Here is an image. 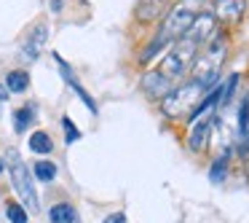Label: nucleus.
Masks as SVG:
<instances>
[{"instance_id":"1","label":"nucleus","mask_w":249,"mask_h":223,"mask_svg":"<svg viewBox=\"0 0 249 223\" xmlns=\"http://www.w3.org/2000/svg\"><path fill=\"white\" fill-rule=\"evenodd\" d=\"M201 11H209V0H177V3L169 6V11L163 14L156 38H161L166 46L177 43V41L190 30L193 19L198 17Z\"/></svg>"},{"instance_id":"2","label":"nucleus","mask_w":249,"mask_h":223,"mask_svg":"<svg viewBox=\"0 0 249 223\" xmlns=\"http://www.w3.org/2000/svg\"><path fill=\"white\" fill-rule=\"evenodd\" d=\"M206 92H209V89L201 81L185 78V81L177 83L163 100H158V108H161V113L166 116V119H188V116L198 108L201 100L206 97Z\"/></svg>"},{"instance_id":"3","label":"nucleus","mask_w":249,"mask_h":223,"mask_svg":"<svg viewBox=\"0 0 249 223\" xmlns=\"http://www.w3.org/2000/svg\"><path fill=\"white\" fill-rule=\"evenodd\" d=\"M198 51H201V46H196L193 41H188V38H179L177 43H172L166 49V54L161 57L158 70L177 86V83H182L185 78L190 76V67H193Z\"/></svg>"},{"instance_id":"4","label":"nucleus","mask_w":249,"mask_h":223,"mask_svg":"<svg viewBox=\"0 0 249 223\" xmlns=\"http://www.w3.org/2000/svg\"><path fill=\"white\" fill-rule=\"evenodd\" d=\"M8 175H11V185L17 191V202H22L27 207V212L40 210V202H38V191H35V180L30 167L24 164L22 153L17 148H8Z\"/></svg>"},{"instance_id":"5","label":"nucleus","mask_w":249,"mask_h":223,"mask_svg":"<svg viewBox=\"0 0 249 223\" xmlns=\"http://www.w3.org/2000/svg\"><path fill=\"white\" fill-rule=\"evenodd\" d=\"M214 121H217V108L214 110H206L204 116L190 124V132H188V148L193 153H201L206 148V142L212 140V132H214Z\"/></svg>"},{"instance_id":"6","label":"nucleus","mask_w":249,"mask_h":223,"mask_svg":"<svg viewBox=\"0 0 249 223\" xmlns=\"http://www.w3.org/2000/svg\"><path fill=\"white\" fill-rule=\"evenodd\" d=\"M51 57H54L56 67H59V76H62V81H65L67 86L72 89V92H75V97H78V100H81V102H83V105H86V108H89V113H91V116H97V110H99V108H97V102H94V97H91V94L86 92V86H83V83L78 81L75 70H72V67L67 65L65 60H62V54H59V51H54V54H51Z\"/></svg>"},{"instance_id":"7","label":"nucleus","mask_w":249,"mask_h":223,"mask_svg":"<svg viewBox=\"0 0 249 223\" xmlns=\"http://www.w3.org/2000/svg\"><path fill=\"white\" fill-rule=\"evenodd\" d=\"M46 41H49V24L46 22H38L30 27L27 38L22 41V46H19V60L22 62H35L40 57V49L46 46Z\"/></svg>"},{"instance_id":"8","label":"nucleus","mask_w":249,"mask_h":223,"mask_svg":"<svg viewBox=\"0 0 249 223\" xmlns=\"http://www.w3.org/2000/svg\"><path fill=\"white\" fill-rule=\"evenodd\" d=\"M140 86H142V92H145V97H150V100H163V97H166V94L174 89V83L169 81V78L163 76L161 70H158V67H150V70L142 73Z\"/></svg>"},{"instance_id":"9","label":"nucleus","mask_w":249,"mask_h":223,"mask_svg":"<svg viewBox=\"0 0 249 223\" xmlns=\"http://www.w3.org/2000/svg\"><path fill=\"white\" fill-rule=\"evenodd\" d=\"M166 11H169V0H137L134 19L140 24H153L156 19H163Z\"/></svg>"},{"instance_id":"10","label":"nucleus","mask_w":249,"mask_h":223,"mask_svg":"<svg viewBox=\"0 0 249 223\" xmlns=\"http://www.w3.org/2000/svg\"><path fill=\"white\" fill-rule=\"evenodd\" d=\"M244 8H247V0H214L212 14H214L217 22L233 24V22H238V19H241Z\"/></svg>"},{"instance_id":"11","label":"nucleus","mask_w":249,"mask_h":223,"mask_svg":"<svg viewBox=\"0 0 249 223\" xmlns=\"http://www.w3.org/2000/svg\"><path fill=\"white\" fill-rule=\"evenodd\" d=\"M30 172H33L35 183L49 185V183H54V180H56V172H59V169H56V164L49 162V159H38V162L33 164V169H30Z\"/></svg>"},{"instance_id":"12","label":"nucleus","mask_w":249,"mask_h":223,"mask_svg":"<svg viewBox=\"0 0 249 223\" xmlns=\"http://www.w3.org/2000/svg\"><path fill=\"white\" fill-rule=\"evenodd\" d=\"M3 86L8 89V94H24L30 89V73L22 70V67H19V70H8Z\"/></svg>"},{"instance_id":"13","label":"nucleus","mask_w":249,"mask_h":223,"mask_svg":"<svg viewBox=\"0 0 249 223\" xmlns=\"http://www.w3.org/2000/svg\"><path fill=\"white\" fill-rule=\"evenodd\" d=\"M49 221L51 223H75L78 221V212L70 202H56L54 207L49 210Z\"/></svg>"},{"instance_id":"14","label":"nucleus","mask_w":249,"mask_h":223,"mask_svg":"<svg viewBox=\"0 0 249 223\" xmlns=\"http://www.w3.org/2000/svg\"><path fill=\"white\" fill-rule=\"evenodd\" d=\"M30 151L38 153V156H49V153L54 151V140H51L49 132H43V129L33 132V135H30Z\"/></svg>"},{"instance_id":"15","label":"nucleus","mask_w":249,"mask_h":223,"mask_svg":"<svg viewBox=\"0 0 249 223\" xmlns=\"http://www.w3.org/2000/svg\"><path fill=\"white\" fill-rule=\"evenodd\" d=\"M33 121H35V105H24V108L14 110V132H17V135L27 132Z\"/></svg>"},{"instance_id":"16","label":"nucleus","mask_w":249,"mask_h":223,"mask_svg":"<svg viewBox=\"0 0 249 223\" xmlns=\"http://www.w3.org/2000/svg\"><path fill=\"white\" fill-rule=\"evenodd\" d=\"M228 164H231V151H222L220 156L212 162V167H209V180H212V183H222V180H225Z\"/></svg>"},{"instance_id":"17","label":"nucleus","mask_w":249,"mask_h":223,"mask_svg":"<svg viewBox=\"0 0 249 223\" xmlns=\"http://www.w3.org/2000/svg\"><path fill=\"white\" fill-rule=\"evenodd\" d=\"M6 218L8 223H30V212L22 202H8L6 204Z\"/></svg>"},{"instance_id":"18","label":"nucleus","mask_w":249,"mask_h":223,"mask_svg":"<svg viewBox=\"0 0 249 223\" xmlns=\"http://www.w3.org/2000/svg\"><path fill=\"white\" fill-rule=\"evenodd\" d=\"M62 129H65V142H67V145H72V142L81 140V129L72 124L70 116H65V119H62Z\"/></svg>"},{"instance_id":"19","label":"nucleus","mask_w":249,"mask_h":223,"mask_svg":"<svg viewBox=\"0 0 249 223\" xmlns=\"http://www.w3.org/2000/svg\"><path fill=\"white\" fill-rule=\"evenodd\" d=\"M102 223H129V218H126V212H110V215H105Z\"/></svg>"},{"instance_id":"20","label":"nucleus","mask_w":249,"mask_h":223,"mask_svg":"<svg viewBox=\"0 0 249 223\" xmlns=\"http://www.w3.org/2000/svg\"><path fill=\"white\" fill-rule=\"evenodd\" d=\"M8 97H11V94H8V89L3 86V83H0V102H6Z\"/></svg>"},{"instance_id":"21","label":"nucleus","mask_w":249,"mask_h":223,"mask_svg":"<svg viewBox=\"0 0 249 223\" xmlns=\"http://www.w3.org/2000/svg\"><path fill=\"white\" fill-rule=\"evenodd\" d=\"M3 169H6V164H3V159H0V172H3Z\"/></svg>"}]
</instances>
